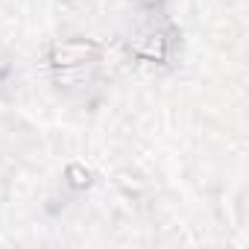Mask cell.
Wrapping results in <instances>:
<instances>
[{
	"label": "cell",
	"instance_id": "obj_1",
	"mask_svg": "<svg viewBox=\"0 0 249 249\" xmlns=\"http://www.w3.org/2000/svg\"><path fill=\"white\" fill-rule=\"evenodd\" d=\"M100 53H103V47H100L94 38H82V36L59 38V41L50 44V50H47V65H50L53 71H71V68H82V65L97 62Z\"/></svg>",
	"mask_w": 249,
	"mask_h": 249
},
{
	"label": "cell",
	"instance_id": "obj_2",
	"mask_svg": "<svg viewBox=\"0 0 249 249\" xmlns=\"http://www.w3.org/2000/svg\"><path fill=\"white\" fill-rule=\"evenodd\" d=\"M129 50L138 59H147V62H167L170 38H167V33L161 27H147V30H138L129 38Z\"/></svg>",
	"mask_w": 249,
	"mask_h": 249
},
{
	"label": "cell",
	"instance_id": "obj_3",
	"mask_svg": "<svg viewBox=\"0 0 249 249\" xmlns=\"http://www.w3.org/2000/svg\"><path fill=\"white\" fill-rule=\"evenodd\" d=\"M65 176H68V182H71L73 188H88L91 179H94V173H91L88 167H82V164H68Z\"/></svg>",
	"mask_w": 249,
	"mask_h": 249
},
{
	"label": "cell",
	"instance_id": "obj_4",
	"mask_svg": "<svg viewBox=\"0 0 249 249\" xmlns=\"http://www.w3.org/2000/svg\"><path fill=\"white\" fill-rule=\"evenodd\" d=\"M9 68H12V59H9V53H3V50H0V79H3V76L9 73Z\"/></svg>",
	"mask_w": 249,
	"mask_h": 249
},
{
	"label": "cell",
	"instance_id": "obj_5",
	"mask_svg": "<svg viewBox=\"0 0 249 249\" xmlns=\"http://www.w3.org/2000/svg\"><path fill=\"white\" fill-rule=\"evenodd\" d=\"M132 3L141 9H156V6H161V0H132Z\"/></svg>",
	"mask_w": 249,
	"mask_h": 249
},
{
	"label": "cell",
	"instance_id": "obj_6",
	"mask_svg": "<svg viewBox=\"0 0 249 249\" xmlns=\"http://www.w3.org/2000/svg\"><path fill=\"white\" fill-rule=\"evenodd\" d=\"M62 3H73V0H62Z\"/></svg>",
	"mask_w": 249,
	"mask_h": 249
}]
</instances>
